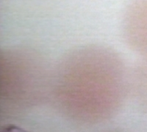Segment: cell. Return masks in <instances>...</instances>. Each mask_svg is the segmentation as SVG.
I'll use <instances>...</instances> for the list:
<instances>
[{"mask_svg":"<svg viewBox=\"0 0 147 132\" xmlns=\"http://www.w3.org/2000/svg\"><path fill=\"white\" fill-rule=\"evenodd\" d=\"M128 90L124 63L112 49L98 45L69 52L52 74V92L60 112L82 123H99L115 116Z\"/></svg>","mask_w":147,"mask_h":132,"instance_id":"6da1fadb","label":"cell"},{"mask_svg":"<svg viewBox=\"0 0 147 132\" xmlns=\"http://www.w3.org/2000/svg\"><path fill=\"white\" fill-rule=\"evenodd\" d=\"M33 50L11 48L1 54V111L16 115L43 103L52 92V74Z\"/></svg>","mask_w":147,"mask_h":132,"instance_id":"7a4b0ae2","label":"cell"}]
</instances>
